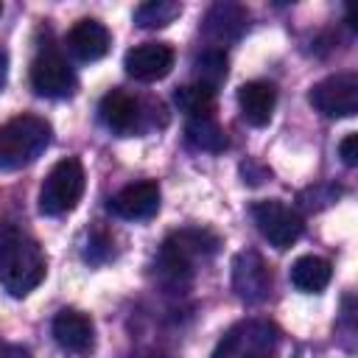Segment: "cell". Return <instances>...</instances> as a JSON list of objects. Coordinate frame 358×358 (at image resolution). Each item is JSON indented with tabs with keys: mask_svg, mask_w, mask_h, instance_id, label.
Instances as JSON below:
<instances>
[{
	"mask_svg": "<svg viewBox=\"0 0 358 358\" xmlns=\"http://www.w3.org/2000/svg\"><path fill=\"white\" fill-rule=\"evenodd\" d=\"M330 277H333V266H330V260H324L319 255H302L291 266V285L302 294L324 291Z\"/></svg>",
	"mask_w": 358,
	"mask_h": 358,
	"instance_id": "cell-17",
	"label": "cell"
},
{
	"mask_svg": "<svg viewBox=\"0 0 358 358\" xmlns=\"http://www.w3.org/2000/svg\"><path fill=\"white\" fill-rule=\"evenodd\" d=\"M101 120L117 131V134H131L137 131V123H140V101L123 90H109L103 98H101Z\"/></svg>",
	"mask_w": 358,
	"mask_h": 358,
	"instance_id": "cell-13",
	"label": "cell"
},
{
	"mask_svg": "<svg viewBox=\"0 0 358 358\" xmlns=\"http://www.w3.org/2000/svg\"><path fill=\"white\" fill-rule=\"evenodd\" d=\"M182 14V3L176 0H148L134 8V22L140 28H165Z\"/></svg>",
	"mask_w": 358,
	"mask_h": 358,
	"instance_id": "cell-20",
	"label": "cell"
},
{
	"mask_svg": "<svg viewBox=\"0 0 358 358\" xmlns=\"http://www.w3.org/2000/svg\"><path fill=\"white\" fill-rule=\"evenodd\" d=\"M252 218L260 229V235L274 246V249H288L296 243V238L302 235L305 224H302V215L282 204L280 199H263V201H255L252 204Z\"/></svg>",
	"mask_w": 358,
	"mask_h": 358,
	"instance_id": "cell-5",
	"label": "cell"
},
{
	"mask_svg": "<svg viewBox=\"0 0 358 358\" xmlns=\"http://www.w3.org/2000/svg\"><path fill=\"white\" fill-rule=\"evenodd\" d=\"M112 36L106 31V25H101L98 20H78L70 31H67V48L81 59V62H98L109 53Z\"/></svg>",
	"mask_w": 358,
	"mask_h": 358,
	"instance_id": "cell-12",
	"label": "cell"
},
{
	"mask_svg": "<svg viewBox=\"0 0 358 358\" xmlns=\"http://www.w3.org/2000/svg\"><path fill=\"white\" fill-rule=\"evenodd\" d=\"M159 185L145 179V182H134V185H126L123 190H117L112 199H109V210L123 218V221H143V218H151L157 210H159Z\"/></svg>",
	"mask_w": 358,
	"mask_h": 358,
	"instance_id": "cell-11",
	"label": "cell"
},
{
	"mask_svg": "<svg viewBox=\"0 0 358 358\" xmlns=\"http://www.w3.org/2000/svg\"><path fill=\"white\" fill-rule=\"evenodd\" d=\"M6 73H8V56H6V50H0V90L6 84Z\"/></svg>",
	"mask_w": 358,
	"mask_h": 358,
	"instance_id": "cell-25",
	"label": "cell"
},
{
	"mask_svg": "<svg viewBox=\"0 0 358 358\" xmlns=\"http://www.w3.org/2000/svg\"><path fill=\"white\" fill-rule=\"evenodd\" d=\"M76 73L56 50H42L31 62V87L42 98H70L76 92Z\"/></svg>",
	"mask_w": 358,
	"mask_h": 358,
	"instance_id": "cell-8",
	"label": "cell"
},
{
	"mask_svg": "<svg viewBox=\"0 0 358 358\" xmlns=\"http://www.w3.org/2000/svg\"><path fill=\"white\" fill-rule=\"evenodd\" d=\"M218 243H221L218 235L210 229H179L165 238L162 252H159V268L165 277L179 282L182 277H187L193 271L196 260L215 255Z\"/></svg>",
	"mask_w": 358,
	"mask_h": 358,
	"instance_id": "cell-3",
	"label": "cell"
},
{
	"mask_svg": "<svg viewBox=\"0 0 358 358\" xmlns=\"http://www.w3.org/2000/svg\"><path fill=\"white\" fill-rule=\"evenodd\" d=\"M277 350V330L268 322H243L232 327L213 358H271Z\"/></svg>",
	"mask_w": 358,
	"mask_h": 358,
	"instance_id": "cell-6",
	"label": "cell"
},
{
	"mask_svg": "<svg viewBox=\"0 0 358 358\" xmlns=\"http://www.w3.org/2000/svg\"><path fill=\"white\" fill-rule=\"evenodd\" d=\"M338 157L344 165H358V134H347L341 143H338Z\"/></svg>",
	"mask_w": 358,
	"mask_h": 358,
	"instance_id": "cell-22",
	"label": "cell"
},
{
	"mask_svg": "<svg viewBox=\"0 0 358 358\" xmlns=\"http://www.w3.org/2000/svg\"><path fill=\"white\" fill-rule=\"evenodd\" d=\"M48 263L39 243L17 229H6L0 235V285L11 296L31 294L45 280Z\"/></svg>",
	"mask_w": 358,
	"mask_h": 358,
	"instance_id": "cell-1",
	"label": "cell"
},
{
	"mask_svg": "<svg viewBox=\"0 0 358 358\" xmlns=\"http://www.w3.org/2000/svg\"><path fill=\"white\" fill-rule=\"evenodd\" d=\"M53 338L70 350V352H84L92 344V322L81 310L64 308L53 316Z\"/></svg>",
	"mask_w": 358,
	"mask_h": 358,
	"instance_id": "cell-15",
	"label": "cell"
},
{
	"mask_svg": "<svg viewBox=\"0 0 358 358\" xmlns=\"http://www.w3.org/2000/svg\"><path fill=\"white\" fill-rule=\"evenodd\" d=\"M84 193V168L76 157L59 159L39 190V210L42 215H64L70 213Z\"/></svg>",
	"mask_w": 358,
	"mask_h": 358,
	"instance_id": "cell-4",
	"label": "cell"
},
{
	"mask_svg": "<svg viewBox=\"0 0 358 358\" xmlns=\"http://www.w3.org/2000/svg\"><path fill=\"white\" fill-rule=\"evenodd\" d=\"M0 14H3V6H0Z\"/></svg>",
	"mask_w": 358,
	"mask_h": 358,
	"instance_id": "cell-26",
	"label": "cell"
},
{
	"mask_svg": "<svg viewBox=\"0 0 358 358\" xmlns=\"http://www.w3.org/2000/svg\"><path fill=\"white\" fill-rule=\"evenodd\" d=\"M274 103H277V90L271 81H246L238 90L241 115L252 126H266L271 120Z\"/></svg>",
	"mask_w": 358,
	"mask_h": 358,
	"instance_id": "cell-14",
	"label": "cell"
},
{
	"mask_svg": "<svg viewBox=\"0 0 358 358\" xmlns=\"http://www.w3.org/2000/svg\"><path fill=\"white\" fill-rule=\"evenodd\" d=\"M123 67L137 81H159L173 67V50L165 42H143L126 53Z\"/></svg>",
	"mask_w": 358,
	"mask_h": 358,
	"instance_id": "cell-10",
	"label": "cell"
},
{
	"mask_svg": "<svg viewBox=\"0 0 358 358\" xmlns=\"http://www.w3.org/2000/svg\"><path fill=\"white\" fill-rule=\"evenodd\" d=\"M0 358H31V352L20 344H8V341H0Z\"/></svg>",
	"mask_w": 358,
	"mask_h": 358,
	"instance_id": "cell-24",
	"label": "cell"
},
{
	"mask_svg": "<svg viewBox=\"0 0 358 358\" xmlns=\"http://www.w3.org/2000/svg\"><path fill=\"white\" fill-rule=\"evenodd\" d=\"M173 101L187 117H210L215 106V90L201 81H193V84L179 87L173 92Z\"/></svg>",
	"mask_w": 358,
	"mask_h": 358,
	"instance_id": "cell-19",
	"label": "cell"
},
{
	"mask_svg": "<svg viewBox=\"0 0 358 358\" xmlns=\"http://www.w3.org/2000/svg\"><path fill=\"white\" fill-rule=\"evenodd\" d=\"M241 173H243V182H249V185H260L263 179H268V176H271V171H268V168H263V165H257L255 159L241 162Z\"/></svg>",
	"mask_w": 358,
	"mask_h": 358,
	"instance_id": "cell-23",
	"label": "cell"
},
{
	"mask_svg": "<svg viewBox=\"0 0 358 358\" xmlns=\"http://www.w3.org/2000/svg\"><path fill=\"white\" fill-rule=\"evenodd\" d=\"M308 101L324 117H352L358 112V76L355 73L327 76L310 87Z\"/></svg>",
	"mask_w": 358,
	"mask_h": 358,
	"instance_id": "cell-7",
	"label": "cell"
},
{
	"mask_svg": "<svg viewBox=\"0 0 358 358\" xmlns=\"http://www.w3.org/2000/svg\"><path fill=\"white\" fill-rule=\"evenodd\" d=\"M246 28V11L235 3H215L204 17V34L215 42L238 39Z\"/></svg>",
	"mask_w": 358,
	"mask_h": 358,
	"instance_id": "cell-16",
	"label": "cell"
},
{
	"mask_svg": "<svg viewBox=\"0 0 358 358\" xmlns=\"http://www.w3.org/2000/svg\"><path fill=\"white\" fill-rule=\"evenodd\" d=\"M232 288L243 302H263L271 291V271L266 260L255 252H238L232 260Z\"/></svg>",
	"mask_w": 358,
	"mask_h": 358,
	"instance_id": "cell-9",
	"label": "cell"
},
{
	"mask_svg": "<svg viewBox=\"0 0 358 358\" xmlns=\"http://www.w3.org/2000/svg\"><path fill=\"white\" fill-rule=\"evenodd\" d=\"M185 140L196 151H210L218 154L227 148V134L213 117H190L185 126Z\"/></svg>",
	"mask_w": 358,
	"mask_h": 358,
	"instance_id": "cell-18",
	"label": "cell"
},
{
	"mask_svg": "<svg viewBox=\"0 0 358 358\" xmlns=\"http://www.w3.org/2000/svg\"><path fill=\"white\" fill-rule=\"evenodd\" d=\"M193 67H196L199 81L215 90V87L227 78V53H224V50H218V48H207L204 53H199V56H196Z\"/></svg>",
	"mask_w": 358,
	"mask_h": 358,
	"instance_id": "cell-21",
	"label": "cell"
},
{
	"mask_svg": "<svg viewBox=\"0 0 358 358\" xmlns=\"http://www.w3.org/2000/svg\"><path fill=\"white\" fill-rule=\"evenodd\" d=\"M50 145V123L39 115H17L0 126V171H20Z\"/></svg>",
	"mask_w": 358,
	"mask_h": 358,
	"instance_id": "cell-2",
	"label": "cell"
}]
</instances>
